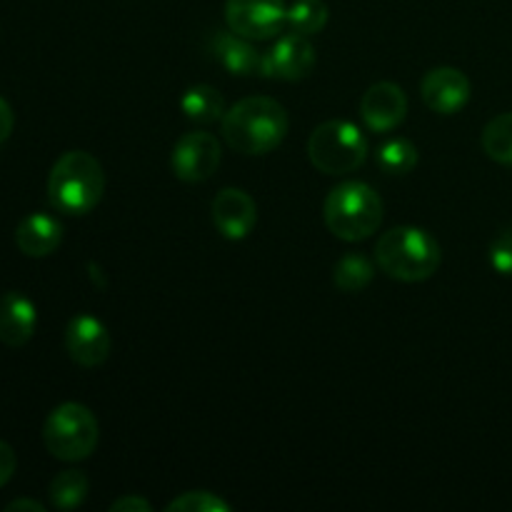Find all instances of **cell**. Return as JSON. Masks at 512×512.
Listing matches in <instances>:
<instances>
[{
  "label": "cell",
  "instance_id": "obj_1",
  "mask_svg": "<svg viewBox=\"0 0 512 512\" xmlns=\"http://www.w3.org/2000/svg\"><path fill=\"white\" fill-rule=\"evenodd\" d=\"M223 138L235 153L268 155L285 140L290 128L283 105L265 95H253L225 110Z\"/></svg>",
  "mask_w": 512,
  "mask_h": 512
},
{
  "label": "cell",
  "instance_id": "obj_2",
  "mask_svg": "<svg viewBox=\"0 0 512 512\" xmlns=\"http://www.w3.org/2000/svg\"><path fill=\"white\" fill-rule=\"evenodd\" d=\"M440 245L423 228H393L375 243V263L388 278L400 283H423L440 268Z\"/></svg>",
  "mask_w": 512,
  "mask_h": 512
},
{
  "label": "cell",
  "instance_id": "obj_3",
  "mask_svg": "<svg viewBox=\"0 0 512 512\" xmlns=\"http://www.w3.org/2000/svg\"><path fill=\"white\" fill-rule=\"evenodd\" d=\"M105 193V173L98 158L85 150H70L55 160L48 175V198L58 213L88 215Z\"/></svg>",
  "mask_w": 512,
  "mask_h": 512
},
{
  "label": "cell",
  "instance_id": "obj_4",
  "mask_svg": "<svg viewBox=\"0 0 512 512\" xmlns=\"http://www.w3.org/2000/svg\"><path fill=\"white\" fill-rule=\"evenodd\" d=\"M323 218L335 238L360 243L378 233L383 223V200L363 180H345L325 198Z\"/></svg>",
  "mask_w": 512,
  "mask_h": 512
},
{
  "label": "cell",
  "instance_id": "obj_5",
  "mask_svg": "<svg viewBox=\"0 0 512 512\" xmlns=\"http://www.w3.org/2000/svg\"><path fill=\"white\" fill-rule=\"evenodd\" d=\"M100 425L95 415L80 403H63L48 415L43 425V443L53 458L80 463L98 448Z\"/></svg>",
  "mask_w": 512,
  "mask_h": 512
},
{
  "label": "cell",
  "instance_id": "obj_6",
  "mask_svg": "<svg viewBox=\"0 0 512 512\" xmlns=\"http://www.w3.org/2000/svg\"><path fill=\"white\" fill-rule=\"evenodd\" d=\"M308 158L320 173L348 175L368 158V138L350 120H328L310 135Z\"/></svg>",
  "mask_w": 512,
  "mask_h": 512
},
{
  "label": "cell",
  "instance_id": "obj_7",
  "mask_svg": "<svg viewBox=\"0 0 512 512\" xmlns=\"http://www.w3.org/2000/svg\"><path fill=\"white\" fill-rule=\"evenodd\" d=\"M288 8L283 0H228L225 23L233 33L248 40H273L283 33Z\"/></svg>",
  "mask_w": 512,
  "mask_h": 512
},
{
  "label": "cell",
  "instance_id": "obj_8",
  "mask_svg": "<svg viewBox=\"0 0 512 512\" xmlns=\"http://www.w3.org/2000/svg\"><path fill=\"white\" fill-rule=\"evenodd\" d=\"M220 158L223 153L218 138L203 130H193L178 138L170 155V168L183 183H205L220 168Z\"/></svg>",
  "mask_w": 512,
  "mask_h": 512
},
{
  "label": "cell",
  "instance_id": "obj_9",
  "mask_svg": "<svg viewBox=\"0 0 512 512\" xmlns=\"http://www.w3.org/2000/svg\"><path fill=\"white\" fill-rule=\"evenodd\" d=\"M110 348H113V340H110L108 328L95 315H75L65 328V350L80 368L103 365L108 360Z\"/></svg>",
  "mask_w": 512,
  "mask_h": 512
},
{
  "label": "cell",
  "instance_id": "obj_10",
  "mask_svg": "<svg viewBox=\"0 0 512 512\" xmlns=\"http://www.w3.org/2000/svg\"><path fill=\"white\" fill-rule=\"evenodd\" d=\"M315 68V48L310 38L298 33L280 35L273 48L265 53V78L278 80H303Z\"/></svg>",
  "mask_w": 512,
  "mask_h": 512
},
{
  "label": "cell",
  "instance_id": "obj_11",
  "mask_svg": "<svg viewBox=\"0 0 512 512\" xmlns=\"http://www.w3.org/2000/svg\"><path fill=\"white\" fill-rule=\"evenodd\" d=\"M408 115V98L395 83H375L360 98V118L373 133H390L403 125Z\"/></svg>",
  "mask_w": 512,
  "mask_h": 512
},
{
  "label": "cell",
  "instance_id": "obj_12",
  "mask_svg": "<svg viewBox=\"0 0 512 512\" xmlns=\"http://www.w3.org/2000/svg\"><path fill=\"white\" fill-rule=\"evenodd\" d=\"M470 80L463 70L458 68H433L425 73L420 83V95L423 103L438 115H455L468 105Z\"/></svg>",
  "mask_w": 512,
  "mask_h": 512
},
{
  "label": "cell",
  "instance_id": "obj_13",
  "mask_svg": "<svg viewBox=\"0 0 512 512\" xmlns=\"http://www.w3.org/2000/svg\"><path fill=\"white\" fill-rule=\"evenodd\" d=\"M213 223L228 240H245L258 225V205L245 190L225 188L213 200Z\"/></svg>",
  "mask_w": 512,
  "mask_h": 512
},
{
  "label": "cell",
  "instance_id": "obj_14",
  "mask_svg": "<svg viewBox=\"0 0 512 512\" xmlns=\"http://www.w3.org/2000/svg\"><path fill=\"white\" fill-rule=\"evenodd\" d=\"M35 325H38V313L33 300L18 290L0 295V343L8 348H23L33 338Z\"/></svg>",
  "mask_w": 512,
  "mask_h": 512
},
{
  "label": "cell",
  "instance_id": "obj_15",
  "mask_svg": "<svg viewBox=\"0 0 512 512\" xmlns=\"http://www.w3.org/2000/svg\"><path fill=\"white\" fill-rule=\"evenodd\" d=\"M213 55L230 75H263L265 78V53H260L253 45V40L243 38V35L233 33V30H223L213 38Z\"/></svg>",
  "mask_w": 512,
  "mask_h": 512
},
{
  "label": "cell",
  "instance_id": "obj_16",
  "mask_svg": "<svg viewBox=\"0 0 512 512\" xmlns=\"http://www.w3.org/2000/svg\"><path fill=\"white\" fill-rule=\"evenodd\" d=\"M63 243V225L45 213H33L20 220L15 230V245L28 258H45Z\"/></svg>",
  "mask_w": 512,
  "mask_h": 512
},
{
  "label": "cell",
  "instance_id": "obj_17",
  "mask_svg": "<svg viewBox=\"0 0 512 512\" xmlns=\"http://www.w3.org/2000/svg\"><path fill=\"white\" fill-rule=\"evenodd\" d=\"M180 110L185 113V118L193 120L198 125H210L223 120L225 115V100L213 85H193L183 93L180 98Z\"/></svg>",
  "mask_w": 512,
  "mask_h": 512
},
{
  "label": "cell",
  "instance_id": "obj_18",
  "mask_svg": "<svg viewBox=\"0 0 512 512\" xmlns=\"http://www.w3.org/2000/svg\"><path fill=\"white\" fill-rule=\"evenodd\" d=\"M375 278V263L363 253H345L333 268L335 288L343 293H360Z\"/></svg>",
  "mask_w": 512,
  "mask_h": 512
},
{
  "label": "cell",
  "instance_id": "obj_19",
  "mask_svg": "<svg viewBox=\"0 0 512 512\" xmlns=\"http://www.w3.org/2000/svg\"><path fill=\"white\" fill-rule=\"evenodd\" d=\"M88 490H90V483L88 478H85V473H80V470H63V473H58L53 478V483H50L48 488V495L53 508L75 510L85 503Z\"/></svg>",
  "mask_w": 512,
  "mask_h": 512
},
{
  "label": "cell",
  "instance_id": "obj_20",
  "mask_svg": "<svg viewBox=\"0 0 512 512\" xmlns=\"http://www.w3.org/2000/svg\"><path fill=\"white\" fill-rule=\"evenodd\" d=\"M293 33L313 38V35L323 33L328 25V5L323 0H295L288 8V18H285Z\"/></svg>",
  "mask_w": 512,
  "mask_h": 512
},
{
  "label": "cell",
  "instance_id": "obj_21",
  "mask_svg": "<svg viewBox=\"0 0 512 512\" xmlns=\"http://www.w3.org/2000/svg\"><path fill=\"white\" fill-rule=\"evenodd\" d=\"M375 163L388 175H405L418 165V148L408 138H388L380 143Z\"/></svg>",
  "mask_w": 512,
  "mask_h": 512
},
{
  "label": "cell",
  "instance_id": "obj_22",
  "mask_svg": "<svg viewBox=\"0 0 512 512\" xmlns=\"http://www.w3.org/2000/svg\"><path fill=\"white\" fill-rule=\"evenodd\" d=\"M483 150L490 160L512 168V113H503L483 128Z\"/></svg>",
  "mask_w": 512,
  "mask_h": 512
},
{
  "label": "cell",
  "instance_id": "obj_23",
  "mask_svg": "<svg viewBox=\"0 0 512 512\" xmlns=\"http://www.w3.org/2000/svg\"><path fill=\"white\" fill-rule=\"evenodd\" d=\"M168 512H230V505L208 490H190L168 503Z\"/></svg>",
  "mask_w": 512,
  "mask_h": 512
},
{
  "label": "cell",
  "instance_id": "obj_24",
  "mask_svg": "<svg viewBox=\"0 0 512 512\" xmlns=\"http://www.w3.org/2000/svg\"><path fill=\"white\" fill-rule=\"evenodd\" d=\"M490 265L495 273L512 275V230H503L490 243Z\"/></svg>",
  "mask_w": 512,
  "mask_h": 512
},
{
  "label": "cell",
  "instance_id": "obj_25",
  "mask_svg": "<svg viewBox=\"0 0 512 512\" xmlns=\"http://www.w3.org/2000/svg\"><path fill=\"white\" fill-rule=\"evenodd\" d=\"M15 468H18V458H15V450L8 443L0 440V488L10 483Z\"/></svg>",
  "mask_w": 512,
  "mask_h": 512
},
{
  "label": "cell",
  "instance_id": "obj_26",
  "mask_svg": "<svg viewBox=\"0 0 512 512\" xmlns=\"http://www.w3.org/2000/svg\"><path fill=\"white\" fill-rule=\"evenodd\" d=\"M150 510H153V505H150L145 498H138V495H125V498L115 500V503L110 505V512H150Z\"/></svg>",
  "mask_w": 512,
  "mask_h": 512
},
{
  "label": "cell",
  "instance_id": "obj_27",
  "mask_svg": "<svg viewBox=\"0 0 512 512\" xmlns=\"http://www.w3.org/2000/svg\"><path fill=\"white\" fill-rule=\"evenodd\" d=\"M13 110H10L8 100L0 98V145L5 143V140L10 138V133H13Z\"/></svg>",
  "mask_w": 512,
  "mask_h": 512
},
{
  "label": "cell",
  "instance_id": "obj_28",
  "mask_svg": "<svg viewBox=\"0 0 512 512\" xmlns=\"http://www.w3.org/2000/svg\"><path fill=\"white\" fill-rule=\"evenodd\" d=\"M20 510H30V512H43L45 508H43V505L38 503V500H25V498H20V500H13V503H10L8 508H5V512H20Z\"/></svg>",
  "mask_w": 512,
  "mask_h": 512
}]
</instances>
